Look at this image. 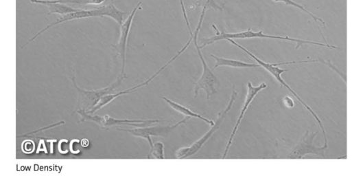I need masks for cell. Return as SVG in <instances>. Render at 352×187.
Instances as JSON below:
<instances>
[{
    "label": "cell",
    "instance_id": "cell-1",
    "mask_svg": "<svg viewBox=\"0 0 352 187\" xmlns=\"http://www.w3.org/2000/svg\"><path fill=\"white\" fill-rule=\"evenodd\" d=\"M212 27L215 30L216 35L215 36H213L209 38L202 39L200 41L202 46L200 47V48L201 50L203 49L204 47H205L206 46L213 45L215 43L221 41H226L228 39L235 40V39H252V38L274 39V40H280V41H285L295 43L296 44V47H295L296 50L299 49L301 47H302L304 45L319 46V47H327V48L331 49V50H338V49L337 47L330 45L328 43L323 44V43H320L310 41L292 38L288 36L266 35L263 33L262 31H259L258 32H254L251 30L250 28H248V30L246 32L235 33V34H231V33L228 34V33H225L224 32H220L214 25H213Z\"/></svg>",
    "mask_w": 352,
    "mask_h": 187
},
{
    "label": "cell",
    "instance_id": "cell-2",
    "mask_svg": "<svg viewBox=\"0 0 352 187\" xmlns=\"http://www.w3.org/2000/svg\"><path fill=\"white\" fill-rule=\"evenodd\" d=\"M206 11H202L198 25L193 33V41L196 50L197 51L198 57L202 63L203 70L200 78L195 82L194 94L195 98H197L200 90H204L206 93L207 100H210L211 97L215 94L220 87L221 82L220 79L213 74V71L208 66L203 55L201 49L198 45V36L201 29Z\"/></svg>",
    "mask_w": 352,
    "mask_h": 187
},
{
    "label": "cell",
    "instance_id": "cell-3",
    "mask_svg": "<svg viewBox=\"0 0 352 187\" xmlns=\"http://www.w3.org/2000/svg\"><path fill=\"white\" fill-rule=\"evenodd\" d=\"M126 78V75L120 74L117 80L108 87L98 90L86 91L78 86L75 78L73 77L72 82L78 94V103L74 113L80 109L85 110L87 112L90 111L99 102L104 96L110 94L116 90Z\"/></svg>",
    "mask_w": 352,
    "mask_h": 187
},
{
    "label": "cell",
    "instance_id": "cell-4",
    "mask_svg": "<svg viewBox=\"0 0 352 187\" xmlns=\"http://www.w3.org/2000/svg\"><path fill=\"white\" fill-rule=\"evenodd\" d=\"M226 41L230 42L233 45L236 46L237 47H238L243 52H244L246 54H247L250 57H251L253 59H254L257 63V64L259 65V67H261L265 70H266L268 72H269L277 80V81H278V82L280 83L281 87H284L288 90H289L292 93V94L301 103V104H303V106L312 115V116L315 118V120L317 121V122L320 125L322 132H323L322 133L323 135H326L325 128H324L319 117L312 110V109L309 105H307L281 78V75L283 73L288 72L287 69H281L279 67V66L283 65V63H276V64L266 63L261 60L260 59H259L257 57H256L254 54L250 53L248 50L245 49L244 47L239 45L234 40L228 39Z\"/></svg>",
    "mask_w": 352,
    "mask_h": 187
},
{
    "label": "cell",
    "instance_id": "cell-5",
    "mask_svg": "<svg viewBox=\"0 0 352 187\" xmlns=\"http://www.w3.org/2000/svg\"><path fill=\"white\" fill-rule=\"evenodd\" d=\"M191 118V117L187 116V118H184L183 120H180V122H178L177 123L173 125H167L163 126H156L138 127L137 129H119V130L121 131L128 132L130 134L136 137L146 139L148 141L150 147L152 148L154 146V143L151 138L152 136L166 137L169 135L171 133H172L176 128H178L183 124H185Z\"/></svg>",
    "mask_w": 352,
    "mask_h": 187
},
{
    "label": "cell",
    "instance_id": "cell-6",
    "mask_svg": "<svg viewBox=\"0 0 352 187\" xmlns=\"http://www.w3.org/2000/svg\"><path fill=\"white\" fill-rule=\"evenodd\" d=\"M237 97V92L235 89V86L233 87V91L231 96L229 102L228 103L225 109L218 114V118L216 122L211 128L200 139L195 142L191 146H189V151L185 158H189L196 155L206 144V142L211 138L214 133L220 129L227 113L231 110L234 102ZM184 158V159H185Z\"/></svg>",
    "mask_w": 352,
    "mask_h": 187
},
{
    "label": "cell",
    "instance_id": "cell-7",
    "mask_svg": "<svg viewBox=\"0 0 352 187\" xmlns=\"http://www.w3.org/2000/svg\"><path fill=\"white\" fill-rule=\"evenodd\" d=\"M97 17L103 18V14L101 7L91 10H80L75 12L70 13L64 16H60L56 21L52 23L51 25L44 28L43 30L38 32L34 37L30 40L25 45H24L22 47V49H24L25 47L29 45L32 42L34 41L39 36H40L46 32H47L49 29L55 26H58L70 21Z\"/></svg>",
    "mask_w": 352,
    "mask_h": 187
},
{
    "label": "cell",
    "instance_id": "cell-8",
    "mask_svg": "<svg viewBox=\"0 0 352 187\" xmlns=\"http://www.w3.org/2000/svg\"><path fill=\"white\" fill-rule=\"evenodd\" d=\"M143 1L144 0H141V1L138 3L137 7L134 9L130 15L128 17L126 21L121 27V35L119 43L116 47V52L117 54L120 56L123 62L122 69L121 72V74L123 75H126L127 47L131 28L135 16L141 7Z\"/></svg>",
    "mask_w": 352,
    "mask_h": 187
},
{
    "label": "cell",
    "instance_id": "cell-9",
    "mask_svg": "<svg viewBox=\"0 0 352 187\" xmlns=\"http://www.w3.org/2000/svg\"><path fill=\"white\" fill-rule=\"evenodd\" d=\"M316 135L317 132L312 133L307 131L300 142L288 154L287 158L301 159L303 156L309 153L324 157V151L326 148L323 146L318 148L314 145V140Z\"/></svg>",
    "mask_w": 352,
    "mask_h": 187
},
{
    "label": "cell",
    "instance_id": "cell-10",
    "mask_svg": "<svg viewBox=\"0 0 352 187\" xmlns=\"http://www.w3.org/2000/svg\"><path fill=\"white\" fill-rule=\"evenodd\" d=\"M268 85L266 83H261L260 85L257 87H253L250 82H248L247 84V94L246 96V99L242 107V109L240 112V115L236 122L235 125L234 126L233 130L231 133V137L228 141L227 145L226 146L225 151L223 154L222 159H225L227 156L228 151L232 145L233 139L236 135V133L239 127L242 120H243L246 111L248 110L249 106L257 96V95L262 90L266 89Z\"/></svg>",
    "mask_w": 352,
    "mask_h": 187
},
{
    "label": "cell",
    "instance_id": "cell-11",
    "mask_svg": "<svg viewBox=\"0 0 352 187\" xmlns=\"http://www.w3.org/2000/svg\"><path fill=\"white\" fill-rule=\"evenodd\" d=\"M159 120H127L116 119L106 115L104 116L102 122V128L112 127L118 125H127L136 127H146L151 124L159 123Z\"/></svg>",
    "mask_w": 352,
    "mask_h": 187
},
{
    "label": "cell",
    "instance_id": "cell-12",
    "mask_svg": "<svg viewBox=\"0 0 352 187\" xmlns=\"http://www.w3.org/2000/svg\"><path fill=\"white\" fill-rule=\"evenodd\" d=\"M31 3L47 6L49 11V15L58 14L60 16H64L80 10L79 9H75L68 6L66 4L54 3L52 0H31Z\"/></svg>",
    "mask_w": 352,
    "mask_h": 187
},
{
    "label": "cell",
    "instance_id": "cell-13",
    "mask_svg": "<svg viewBox=\"0 0 352 187\" xmlns=\"http://www.w3.org/2000/svg\"><path fill=\"white\" fill-rule=\"evenodd\" d=\"M162 99L164 101H165L168 104V105L170 107H172L174 110L176 111L178 113L183 114L184 116H189L191 118H198L211 126H213L215 124V122L213 120L206 118L202 116L201 115L193 112V111L190 110L189 109L174 102V101H172V100H170L166 97H163Z\"/></svg>",
    "mask_w": 352,
    "mask_h": 187
},
{
    "label": "cell",
    "instance_id": "cell-14",
    "mask_svg": "<svg viewBox=\"0 0 352 187\" xmlns=\"http://www.w3.org/2000/svg\"><path fill=\"white\" fill-rule=\"evenodd\" d=\"M211 57L215 60V65L213 69L220 67H229L233 68H256L259 67L258 64H250L239 60L219 58L213 54L211 55Z\"/></svg>",
    "mask_w": 352,
    "mask_h": 187
},
{
    "label": "cell",
    "instance_id": "cell-15",
    "mask_svg": "<svg viewBox=\"0 0 352 187\" xmlns=\"http://www.w3.org/2000/svg\"><path fill=\"white\" fill-rule=\"evenodd\" d=\"M103 16L110 18L114 20L120 27L124 23V17L127 14L126 12L119 10L112 1L109 5L101 7Z\"/></svg>",
    "mask_w": 352,
    "mask_h": 187
},
{
    "label": "cell",
    "instance_id": "cell-16",
    "mask_svg": "<svg viewBox=\"0 0 352 187\" xmlns=\"http://www.w3.org/2000/svg\"><path fill=\"white\" fill-rule=\"evenodd\" d=\"M273 1L275 3H282L288 6L296 8L308 16L311 17V19L314 20L316 24L319 23L325 28V23L322 19L316 16L307 10H306L303 6L298 4L297 3L293 1V0H273Z\"/></svg>",
    "mask_w": 352,
    "mask_h": 187
},
{
    "label": "cell",
    "instance_id": "cell-17",
    "mask_svg": "<svg viewBox=\"0 0 352 187\" xmlns=\"http://www.w3.org/2000/svg\"><path fill=\"white\" fill-rule=\"evenodd\" d=\"M54 3L79 6H101L106 0H52Z\"/></svg>",
    "mask_w": 352,
    "mask_h": 187
},
{
    "label": "cell",
    "instance_id": "cell-18",
    "mask_svg": "<svg viewBox=\"0 0 352 187\" xmlns=\"http://www.w3.org/2000/svg\"><path fill=\"white\" fill-rule=\"evenodd\" d=\"M196 8H202V9H213L215 11L223 12L224 9L220 6L215 0H197L193 4Z\"/></svg>",
    "mask_w": 352,
    "mask_h": 187
},
{
    "label": "cell",
    "instance_id": "cell-19",
    "mask_svg": "<svg viewBox=\"0 0 352 187\" xmlns=\"http://www.w3.org/2000/svg\"><path fill=\"white\" fill-rule=\"evenodd\" d=\"M153 157L156 159L163 160L165 159V145L161 142H157L154 144L152 148H151V152L148 155V158Z\"/></svg>",
    "mask_w": 352,
    "mask_h": 187
},
{
    "label": "cell",
    "instance_id": "cell-20",
    "mask_svg": "<svg viewBox=\"0 0 352 187\" xmlns=\"http://www.w3.org/2000/svg\"><path fill=\"white\" fill-rule=\"evenodd\" d=\"M65 124L64 121H60V122H57L56 124H53L51 125H49L47 126L41 128V129L36 130L34 131L27 133L25 135H18L17 138L25 137V136H27V135H30L32 134H34V133H40V132H42L43 131L48 130V129H52V128H55V127L59 126H60L62 124Z\"/></svg>",
    "mask_w": 352,
    "mask_h": 187
},
{
    "label": "cell",
    "instance_id": "cell-21",
    "mask_svg": "<svg viewBox=\"0 0 352 187\" xmlns=\"http://www.w3.org/2000/svg\"><path fill=\"white\" fill-rule=\"evenodd\" d=\"M23 147L26 153H32L34 150V143L32 141H27Z\"/></svg>",
    "mask_w": 352,
    "mask_h": 187
},
{
    "label": "cell",
    "instance_id": "cell-22",
    "mask_svg": "<svg viewBox=\"0 0 352 187\" xmlns=\"http://www.w3.org/2000/svg\"><path fill=\"white\" fill-rule=\"evenodd\" d=\"M283 103H284L285 106L289 109H292V108L294 107V102L289 96H285L283 98Z\"/></svg>",
    "mask_w": 352,
    "mask_h": 187
}]
</instances>
